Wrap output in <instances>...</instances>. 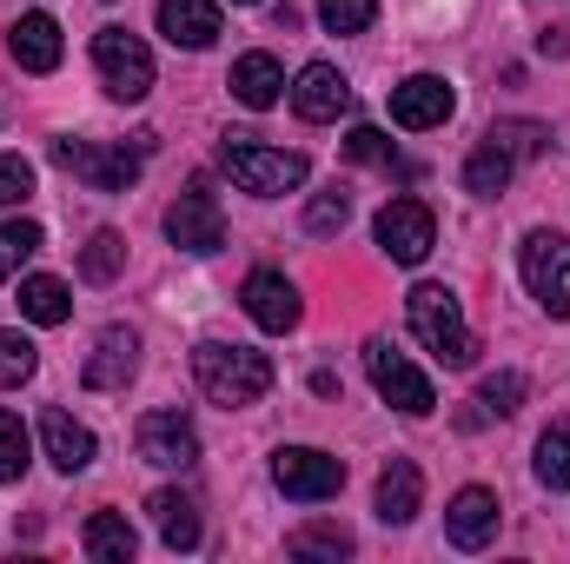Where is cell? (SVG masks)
<instances>
[{"mask_svg":"<svg viewBox=\"0 0 570 564\" xmlns=\"http://www.w3.org/2000/svg\"><path fill=\"white\" fill-rule=\"evenodd\" d=\"M40 445H47V458H53L67 478L94 465V431H87V425H73L67 412H47V419H40Z\"/></svg>","mask_w":570,"mask_h":564,"instance_id":"cell-22","label":"cell"},{"mask_svg":"<svg viewBox=\"0 0 570 564\" xmlns=\"http://www.w3.org/2000/svg\"><path fill=\"white\" fill-rule=\"evenodd\" d=\"M120 266H127V240H120V233H94V240L80 246V280L107 285V280H120Z\"/></svg>","mask_w":570,"mask_h":564,"instance_id":"cell-26","label":"cell"},{"mask_svg":"<svg viewBox=\"0 0 570 564\" xmlns=\"http://www.w3.org/2000/svg\"><path fill=\"white\" fill-rule=\"evenodd\" d=\"M538 54H570V27H544L538 33Z\"/></svg>","mask_w":570,"mask_h":564,"instance_id":"cell-38","label":"cell"},{"mask_svg":"<svg viewBox=\"0 0 570 564\" xmlns=\"http://www.w3.org/2000/svg\"><path fill=\"white\" fill-rule=\"evenodd\" d=\"M273 485L298 505H325L345 492V458L318 451V445H279L273 451Z\"/></svg>","mask_w":570,"mask_h":564,"instance_id":"cell-5","label":"cell"},{"mask_svg":"<svg viewBox=\"0 0 570 564\" xmlns=\"http://www.w3.org/2000/svg\"><path fill=\"white\" fill-rule=\"evenodd\" d=\"M518 406H524V379L518 372H491L478 386V412H518Z\"/></svg>","mask_w":570,"mask_h":564,"instance_id":"cell-35","label":"cell"},{"mask_svg":"<svg viewBox=\"0 0 570 564\" xmlns=\"http://www.w3.org/2000/svg\"><path fill=\"white\" fill-rule=\"evenodd\" d=\"M219 166L233 173V186L239 193H259V200H279V193H298L305 186V153H285V146H259L246 140V134H233V140L219 146Z\"/></svg>","mask_w":570,"mask_h":564,"instance_id":"cell-2","label":"cell"},{"mask_svg":"<svg viewBox=\"0 0 570 564\" xmlns=\"http://www.w3.org/2000/svg\"><path fill=\"white\" fill-rule=\"evenodd\" d=\"M405 305H412V332L425 339L444 366H471L478 359V339H471V325H464V312H458V299L444 285H412Z\"/></svg>","mask_w":570,"mask_h":564,"instance_id":"cell-3","label":"cell"},{"mask_svg":"<svg viewBox=\"0 0 570 564\" xmlns=\"http://www.w3.org/2000/svg\"><path fill=\"white\" fill-rule=\"evenodd\" d=\"M94 67H100L114 100H146L153 94V54H146L140 33H127V27H100L94 33Z\"/></svg>","mask_w":570,"mask_h":564,"instance_id":"cell-6","label":"cell"},{"mask_svg":"<svg viewBox=\"0 0 570 564\" xmlns=\"http://www.w3.org/2000/svg\"><path fill=\"white\" fill-rule=\"evenodd\" d=\"M140 153L146 146H94V140H53V159L67 166V173H80L94 193H127L134 179H140Z\"/></svg>","mask_w":570,"mask_h":564,"instance_id":"cell-9","label":"cell"},{"mask_svg":"<svg viewBox=\"0 0 570 564\" xmlns=\"http://www.w3.org/2000/svg\"><path fill=\"white\" fill-rule=\"evenodd\" d=\"M511 186V153L498 140L471 146V159H464V193H478V200H498Z\"/></svg>","mask_w":570,"mask_h":564,"instance_id":"cell-24","label":"cell"},{"mask_svg":"<svg viewBox=\"0 0 570 564\" xmlns=\"http://www.w3.org/2000/svg\"><path fill=\"white\" fill-rule=\"evenodd\" d=\"M318 20L332 33H365L379 20V0H318Z\"/></svg>","mask_w":570,"mask_h":564,"instance_id":"cell-33","label":"cell"},{"mask_svg":"<svg viewBox=\"0 0 570 564\" xmlns=\"http://www.w3.org/2000/svg\"><path fill=\"white\" fill-rule=\"evenodd\" d=\"M166 240H173L179 253H199V260L226 246V213H219V200H213L206 179H193V186L166 206Z\"/></svg>","mask_w":570,"mask_h":564,"instance_id":"cell-7","label":"cell"},{"mask_svg":"<svg viewBox=\"0 0 570 564\" xmlns=\"http://www.w3.org/2000/svg\"><path fill=\"white\" fill-rule=\"evenodd\" d=\"M451 107H458V94H451V80H438V74H412V80L392 87V120H399L405 134H431V127H444Z\"/></svg>","mask_w":570,"mask_h":564,"instance_id":"cell-11","label":"cell"},{"mask_svg":"<svg viewBox=\"0 0 570 564\" xmlns=\"http://www.w3.org/2000/svg\"><path fill=\"white\" fill-rule=\"evenodd\" d=\"M239 299H246L253 325H266V332H292L298 325V285L285 280V273H253V280L239 285Z\"/></svg>","mask_w":570,"mask_h":564,"instance_id":"cell-17","label":"cell"},{"mask_svg":"<svg viewBox=\"0 0 570 564\" xmlns=\"http://www.w3.org/2000/svg\"><path fill=\"white\" fill-rule=\"evenodd\" d=\"M33 366H40L33 339H27V332H7V325H0V392L27 386V379H33Z\"/></svg>","mask_w":570,"mask_h":564,"instance_id":"cell-30","label":"cell"},{"mask_svg":"<svg viewBox=\"0 0 570 564\" xmlns=\"http://www.w3.org/2000/svg\"><path fill=\"white\" fill-rule=\"evenodd\" d=\"M518 266H524L531 299H538L551 319H570V240L564 233H558V226H538V233L524 240Z\"/></svg>","mask_w":570,"mask_h":564,"instance_id":"cell-4","label":"cell"},{"mask_svg":"<svg viewBox=\"0 0 570 564\" xmlns=\"http://www.w3.org/2000/svg\"><path fill=\"white\" fill-rule=\"evenodd\" d=\"M134 552H140V538H134V525L120 512H94L87 518V558L94 564H134Z\"/></svg>","mask_w":570,"mask_h":564,"instance_id":"cell-23","label":"cell"},{"mask_svg":"<svg viewBox=\"0 0 570 564\" xmlns=\"http://www.w3.org/2000/svg\"><path fill=\"white\" fill-rule=\"evenodd\" d=\"M159 33L186 54L219 40V0H159Z\"/></svg>","mask_w":570,"mask_h":564,"instance_id":"cell-18","label":"cell"},{"mask_svg":"<svg viewBox=\"0 0 570 564\" xmlns=\"http://www.w3.org/2000/svg\"><path fill=\"white\" fill-rule=\"evenodd\" d=\"M365 372H372V386H379V399L385 406H399L405 419H425L431 406H438V392H431V379L405 359V352H392L385 339H372L365 346Z\"/></svg>","mask_w":570,"mask_h":564,"instance_id":"cell-8","label":"cell"},{"mask_svg":"<svg viewBox=\"0 0 570 564\" xmlns=\"http://www.w3.org/2000/svg\"><path fill=\"white\" fill-rule=\"evenodd\" d=\"M538 485H551V492H570V425H551L544 438H538Z\"/></svg>","mask_w":570,"mask_h":564,"instance_id":"cell-27","label":"cell"},{"mask_svg":"<svg viewBox=\"0 0 570 564\" xmlns=\"http://www.w3.org/2000/svg\"><path fill=\"white\" fill-rule=\"evenodd\" d=\"M20 471H27V425L0 412V485H13Z\"/></svg>","mask_w":570,"mask_h":564,"instance_id":"cell-34","label":"cell"},{"mask_svg":"<svg viewBox=\"0 0 570 564\" xmlns=\"http://www.w3.org/2000/svg\"><path fill=\"white\" fill-rule=\"evenodd\" d=\"M40 246H47V233H40L33 220H7V226H0V280H13Z\"/></svg>","mask_w":570,"mask_h":564,"instance_id":"cell-28","label":"cell"},{"mask_svg":"<svg viewBox=\"0 0 570 564\" xmlns=\"http://www.w3.org/2000/svg\"><path fill=\"white\" fill-rule=\"evenodd\" d=\"M484 140H498L504 153H544V146H551V134H544L538 120H498Z\"/></svg>","mask_w":570,"mask_h":564,"instance_id":"cell-36","label":"cell"},{"mask_svg":"<svg viewBox=\"0 0 570 564\" xmlns=\"http://www.w3.org/2000/svg\"><path fill=\"white\" fill-rule=\"evenodd\" d=\"M233 7H253V0H233Z\"/></svg>","mask_w":570,"mask_h":564,"instance_id":"cell-39","label":"cell"},{"mask_svg":"<svg viewBox=\"0 0 570 564\" xmlns=\"http://www.w3.org/2000/svg\"><path fill=\"white\" fill-rule=\"evenodd\" d=\"M134 366H140V339L127 332V325H107L100 339H94V359H87V386L94 392H120L127 379H134Z\"/></svg>","mask_w":570,"mask_h":564,"instance_id":"cell-16","label":"cell"},{"mask_svg":"<svg viewBox=\"0 0 570 564\" xmlns=\"http://www.w3.org/2000/svg\"><path fill=\"white\" fill-rule=\"evenodd\" d=\"M379 246H385V260H399V266H419L431 246H438V220H431L425 200H392L385 213H379Z\"/></svg>","mask_w":570,"mask_h":564,"instance_id":"cell-10","label":"cell"},{"mask_svg":"<svg viewBox=\"0 0 570 564\" xmlns=\"http://www.w3.org/2000/svg\"><path fill=\"white\" fill-rule=\"evenodd\" d=\"M345 153H352L358 166H379V173H412V166L399 159V146L385 140L379 127H352V134H345Z\"/></svg>","mask_w":570,"mask_h":564,"instance_id":"cell-31","label":"cell"},{"mask_svg":"<svg viewBox=\"0 0 570 564\" xmlns=\"http://www.w3.org/2000/svg\"><path fill=\"white\" fill-rule=\"evenodd\" d=\"M27 193H33V166L13 159V153H0V206H20Z\"/></svg>","mask_w":570,"mask_h":564,"instance_id":"cell-37","label":"cell"},{"mask_svg":"<svg viewBox=\"0 0 570 564\" xmlns=\"http://www.w3.org/2000/svg\"><path fill=\"white\" fill-rule=\"evenodd\" d=\"M7 54L27 67V74H53L60 67V20L53 13H20L13 27H7Z\"/></svg>","mask_w":570,"mask_h":564,"instance_id":"cell-15","label":"cell"},{"mask_svg":"<svg viewBox=\"0 0 570 564\" xmlns=\"http://www.w3.org/2000/svg\"><path fill=\"white\" fill-rule=\"evenodd\" d=\"M345 107H352V87H345V74H338L332 60L298 67V80H292V114H298V120L325 127V120H338Z\"/></svg>","mask_w":570,"mask_h":564,"instance_id":"cell-12","label":"cell"},{"mask_svg":"<svg viewBox=\"0 0 570 564\" xmlns=\"http://www.w3.org/2000/svg\"><path fill=\"white\" fill-rule=\"evenodd\" d=\"M193 379H199V392H206L213 406L239 412V406H259V399L273 392V359L253 352V346H219V339H206V346L193 352Z\"/></svg>","mask_w":570,"mask_h":564,"instance_id":"cell-1","label":"cell"},{"mask_svg":"<svg viewBox=\"0 0 570 564\" xmlns=\"http://www.w3.org/2000/svg\"><path fill=\"white\" fill-rule=\"evenodd\" d=\"M419 498H425L419 465H412V458H392V465L379 471V518H385V525H412V518H419Z\"/></svg>","mask_w":570,"mask_h":564,"instance_id":"cell-20","label":"cell"},{"mask_svg":"<svg viewBox=\"0 0 570 564\" xmlns=\"http://www.w3.org/2000/svg\"><path fill=\"white\" fill-rule=\"evenodd\" d=\"M233 100L239 107H253V114H266L273 100H279V87H285V67L273 60V54H246V60H233Z\"/></svg>","mask_w":570,"mask_h":564,"instance_id":"cell-21","label":"cell"},{"mask_svg":"<svg viewBox=\"0 0 570 564\" xmlns=\"http://www.w3.org/2000/svg\"><path fill=\"white\" fill-rule=\"evenodd\" d=\"M146 512H153V525H159V538H166L173 552H193V545L206 538V518H199V498H193V492H153Z\"/></svg>","mask_w":570,"mask_h":564,"instance_id":"cell-19","label":"cell"},{"mask_svg":"<svg viewBox=\"0 0 570 564\" xmlns=\"http://www.w3.org/2000/svg\"><path fill=\"white\" fill-rule=\"evenodd\" d=\"M345 220H352V193H345V186H332V193H318V200L305 206V233H318V240L338 233Z\"/></svg>","mask_w":570,"mask_h":564,"instance_id":"cell-32","label":"cell"},{"mask_svg":"<svg viewBox=\"0 0 570 564\" xmlns=\"http://www.w3.org/2000/svg\"><path fill=\"white\" fill-rule=\"evenodd\" d=\"M292 558H352V532L345 525H298Z\"/></svg>","mask_w":570,"mask_h":564,"instance_id":"cell-29","label":"cell"},{"mask_svg":"<svg viewBox=\"0 0 570 564\" xmlns=\"http://www.w3.org/2000/svg\"><path fill=\"white\" fill-rule=\"evenodd\" d=\"M134 438H140V458L146 465H159V471H186V465H199V431L179 419V412H146Z\"/></svg>","mask_w":570,"mask_h":564,"instance_id":"cell-13","label":"cell"},{"mask_svg":"<svg viewBox=\"0 0 570 564\" xmlns=\"http://www.w3.org/2000/svg\"><path fill=\"white\" fill-rule=\"evenodd\" d=\"M444 538H451L458 552H484V545L498 538V492L464 485V492L444 505Z\"/></svg>","mask_w":570,"mask_h":564,"instance_id":"cell-14","label":"cell"},{"mask_svg":"<svg viewBox=\"0 0 570 564\" xmlns=\"http://www.w3.org/2000/svg\"><path fill=\"white\" fill-rule=\"evenodd\" d=\"M20 312H27L33 325H60V319L73 312V299H67V285L60 280L33 273V280H20Z\"/></svg>","mask_w":570,"mask_h":564,"instance_id":"cell-25","label":"cell"}]
</instances>
